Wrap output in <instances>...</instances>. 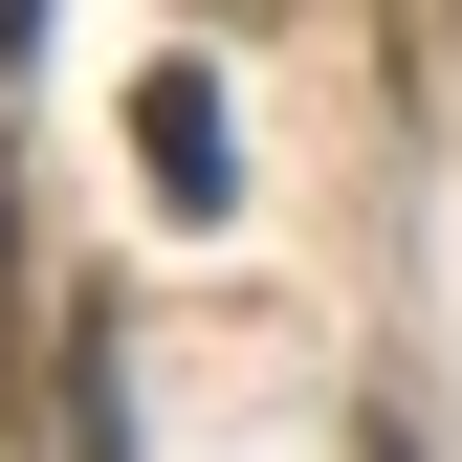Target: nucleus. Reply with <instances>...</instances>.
<instances>
[{"label":"nucleus","instance_id":"obj_1","mask_svg":"<svg viewBox=\"0 0 462 462\" xmlns=\"http://www.w3.org/2000/svg\"><path fill=\"white\" fill-rule=\"evenodd\" d=\"M44 462H133V353H110V309L44 330Z\"/></svg>","mask_w":462,"mask_h":462},{"label":"nucleus","instance_id":"obj_2","mask_svg":"<svg viewBox=\"0 0 462 462\" xmlns=\"http://www.w3.org/2000/svg\"><path fill=\"white\" fill-rule=\"evenodd\" d=\"M133 177L177 199V220H199L220 177H243V133H220V88H199V67H154V88H133Z\"/></svg>","mask_w":462,"mask_h":462},{"label":"nucleus","instance_id":"obj_3","mask_svg":"<svg viewBox=\"0 0 462 462\" xmlns=\"http://www.w3.org/2000/svg\"><path fill=\"white\" fill-rule=\"evenodd\" d=\"M353 462H419V440H396V419H353Z\"/></svg>","mask_w":462,"mask_h":462},{"label":"nucleus","instance_id":"obj_4","mask_svg":"<svg viewBox=\"0 0 462 462\" xmlns=\"http://www.w3.org/2000/svg\"><path fill=\"white\" fill-rule=\"evenodd\" d=\"M220 23H264V0H220Z\"/></svg>","mask_w":462,"mask_h":462}]
</instances>
